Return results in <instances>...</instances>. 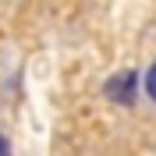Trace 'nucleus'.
Segmentation results:
<instances>
[{"mask_svg":"<svg viewBox=\"0 0 156 156\" xmlns=\"http://www.w3.org/2000/svg\"><path fill=\"white\" fill-rule=\"evenodd\" d=\"M135 89H138V75L135 71H121V75H114L107 82V99L110 103H121V107H131L135 103Z\"/></svg>","mask_w":156,"mask_h":156,"instance_id":"obj_1","label":"nucleus"},{"mask_svg":"<svg viewBox=\"0 0 156 156\" xmlns=\"http://www.w3.org/2000/svg\"><path fill=\"white\" fill-rule=\"evenodd\" d=\"M146 92H149V99L156 103V60H153V68L146 71Z\"/></svg>","mask_w":156,"mask_h":156,"instance_id":"obj_2","label":"nucleus"},{"mask_svg":"<svg viewBox=\"0 0 156 156\" xmlns=\"http://www.w3.org/2000/svg\"><path fill=\"white\" fill-rule=\"evenodd\" d=\"M4 153H11V142H7L4 135H0V156H4Z\"/></svg>","mask_w":156,"mask_h":156,"instance_id":"obj_3","label":"nucleus"}]
</instances>
